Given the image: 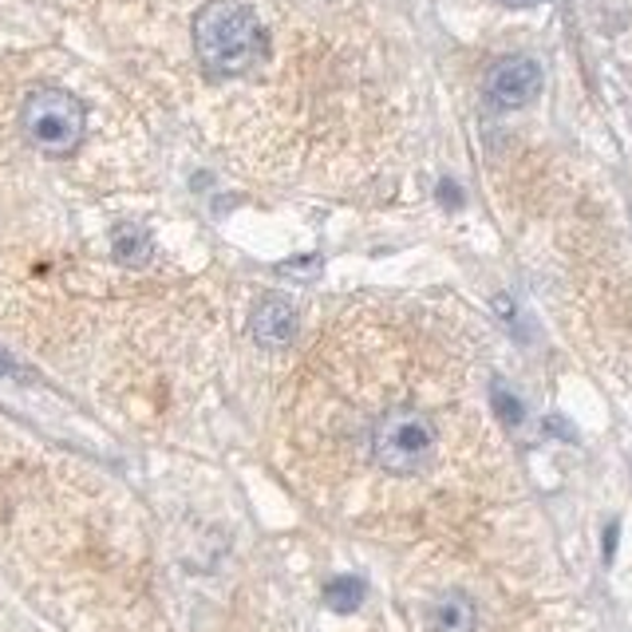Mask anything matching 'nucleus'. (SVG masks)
Here are the masks:
<instances>
[{
	"instance_id": "nucleus-1",
	"label": "nucleus",
	"mask_w": 632,
	"mask_h": 632,
	"mask_svg": "<svg viewBox=\"0 0 632 632\" xmlns=\"http://www.w3.org/2000/svg\"><path fill=\"white\" fill-rule=\"evenodd\" d=\"M194 52L214 76H246L266 56V29L246 4L210 0L194 20Z\"/></svg>"
},
{
	"instance_id": "nucleus-2",
	"label": "nucleus",
	"mask_w": 632,
	"mask_h": 632,
	"mask_svg": "<svg viewBox=\"0 0 632 632\" xmlns=\"http://www.w3.org/2000/svg\"><path fill=\"white\" fill-rule=\"evenodd\" d=\"M435 447L439 431L415 407H392L372 431V459L387 474H419L435 459Z\"/></svg>"
},
{
	"instance_id": "nucleus-3",
	"label": "nucleus",
	"mask_w": 632,
	"mask_h": 632,
	"mask_svg": "<svg viewBox=\"0 0 632 632\" xmlns=\"http://www.w3.org/2000/svg\"><path fill=\"white\" fill-rule=\"evenodd\" d=\"M20 123H24V135H29V143L36 150H44V155H71L83 143L88 111L71 91L36 88L24 99Z\"/></svg>"
},
{
	"instance_id": "nucleus-4",
	"label": "nucleus",
	"mask_w": 632,
	"mask_h": 632,
	"mask_svg": "<svg viewBox=\"0 0 632 632\" xmlns=\"http://www.w3.org/2000/svg\"><path fill=\"white\" fill-rule=\"evenodd\" d=\"M486 103L498 111H518L542 91V64L533 56H506L486 71Z\"/></svg>"
},
{
	"instance_id": "nucleus-5",
	"label": "nucleus",
	"mask_w": 632,
	"mask_h": 632,
	"mask_svg": "<svg viewBox=\"0 0 632 632\" xmlns=\"http://www.w3.org/2000/svg\"><path fill=\"white\" fill-rule=\"evenodd\" d=\"M249 336L269 352L289 348L296 336V308L289 305L285 296H261L253 313H249Z\"/></svg>"
},
{
	"instance_id": "nucleus-6",
	"label": "nucleus",
	"mask_w": 632,
	"mask_h": 632,
	"mask_svg": "<svg viewBox=\"0 0 632 632\" xmlns=\"http://www.w3.org/2000/svg\"><path fill=\"white\" fill-rule=\"evenodd\" d=\"M474 624H478V609L463 589H447L443 597H435L431 612H427L431 632H474Z\"/></svg>"
},
{
	"instance_id": "nucleus-7",
	"label": "nucleus",
	"mask_w": 632,
	"mask_h": 632,
	"mask_svg": "<svg viewBox=\"0 0 632 632\" xmlns=\"http://www.w3.org/2000/svg\"><path fill=\"white\" fill-rule=\"evenodd\" d=\"M111 253H115V261H123V266H147L150 253H155V241H150V234L143 226L123 222V226H115V234H111Z\"/></svg>"
},
{
	"instance_id": "nucleus-8",
	"label": "nucleus",
	"mask_w": 632,
	"mask_h": 632,
	"mask_svg": "<svg viewBox=\"0 0 632 632\" xmlns=\"http://www.w3.org/2000/svg\"><path fill=\"white\" fill-rule=\"evenodd\" d=\"M364 582L360 577H332V582L325 585V605L332 612H356L360 605H364Z\"/></svg>"
},
{
	"instance_id": "nucleus-9",
	"label": "nucleus",
	"mask_w": 632,
	"mask_h": 632,
	"mask_svg": "<svg viewBox=\"0 0 632 632\" xmlns=\"http://www.w3.org/2000/svg\"><path fill=\"white\" fill-rule=\"evenodd\" d=\"M490 404H494V411H498V419H503V424L518 427L526 419L522 399H518V395H514L503 380H494V384H490Z\"/></svg>"
},
{
	"instance_id": "nucleus-10",
	"label": "nucleus",
	"mask_w": 632,
	"mask_h": 632,
	"mask_svg": "<svg viewBox=\"0 0 632 632\" xmlns=\"http://www.w3.org/2000/svg\"><path fill=\"white\" fill-rule=\"evenodd\" d=\"M617 530H621L617 522H612L609 530H605V562H612V550H617Z\"/></svg>"
},
{
	"instance_id": "nucleus-11",
	"label": "nucleus",
	"mask_w": 632,
	"mask_h": 632,
	"mask_svg": "<svg viewBox=\"0 0 632 632\" xmlns=\"http://www.w3.org/2000/svg\"><path fill=\"white\" fill-rule=\"evenodd\" d=\"M439 198H443L447 206H459V202H463V198H459V187H451V182H443V187H439Z\"/></svg>"
},
{
	"instance_id": "nucleus-12",
	"label": "nucleus",
	"mask_w": 632,
	"mask_h": 632,
	"mask_svg": "<svg viewBox=\"0 0 632 632\" xmlns=\"http://www.w3.org/2000/svg\"><path fill=\"white\" fill-rule=\"evenodd\" d=\"M503 4H510V9H530V4H542V0H503Z\"/></svg>"
}]
</instances>
